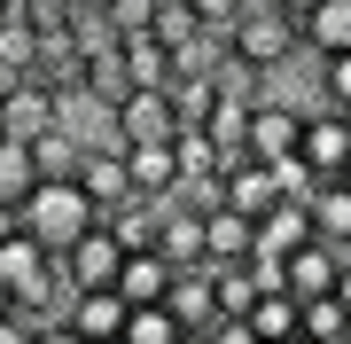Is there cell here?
<instances>
[{
	"instance_id": "cell-26",
	"label": "cell",
	"mask_w": 351,
	"mask_h": 344,
	"mask_svg": "<svg viewBox=\"0 0 351 344\" xmlns=\"http://www.w3.org/2000/svg\"><path fill=\"white\" fill-rule=\"evenodd\" d=\"M172 336H180L172 306H125V344H172Z\"/></svg>"
},
{
	"instance_id": "cell-40",
	"label": "cell",
	"mask_w": 351,
	"mask_h": 344,
	"mask_svg": "<svg viewBox=\"0 0 351 344\" xmlns=\"http://www.w3.org/2000/svg\"><path fill=\"white\" fill-rule=\"evenodd\" d=\"M101 344H125V336H101Z\"/></svg>"
},
{
	"instance_id": "cell-20",
	"label": "cell",
	"mask_w": 351,
	"mask_h": 344,
	"mask_svg": "<svg viewBox=\"0 0 351 344\" xmlns=\"http://www.w3.org/2000/svg\"><path fill=\"white\" fill-rule=\"evenodd\" d=\"M125 47V78L133 87H172V47H164L156 32H133V39H117Z\"/></svg>"
},
{
	"instance_id": "cell-12",
	"label": "cell",
	"mask_w": 351,
	"mask_h": 344,
	"mask_svg": "<svg viewBox=\"0 0 351 344\" xmlns=\"http://www.w3.org/2000/svg\"><path fill=\"white\" fill-rule=\"evenodd\" d=\"M172 258L164 251H125V266H117V297L125 306H164V290H172Z\"/></svg>"
},
{
	"instance_id": "cell-6",
	"label": "cell",
	"mask_w": 351,
	"mask_h": 344,
	"mask_svg": "<svg viewBox=\"0 0 351 344\" xmlns=\"http://www.w3.org/2000/svg\"><path fill=\"white\" fill-rule=\"evenodd\" d=\"M297 165L313 172V180H336L351 165V117L343 110H304V141H297Z\"/></svg>"
},
{
	"instance_id": "cell-21",
	"label": "cell",
	"mask_w": 351,
	"mask_h": 344,
	"mask_svg": "<svg viewBox=\"0 0 351 344\" xmlns=\"http://www.w3.org/2000/svg\"><path fill=\"white\" fill-rule=\"evenodd\" d=\"M78 87H94L101 102L117 110V102L133 94V78H125V47H117V39H110V47H94V55H86V78H78Z\"/></svg>"
},
{
	"instance_id": "cell-42",
	"label": "cell",
	"mask_w": 351,
	"mask_h": 344,
	"mask_svg": "<svg viewBox=\"0 0 351 344\" xmlns=\"http://www.w3.org/2000/svg\"><path fill=\"white\" fill-rule=\"evenodd\" d=\"M343 251H351V242H343Z\"/></svg>"
},
{
	"instance_id": "cell-37",
	"label": "cell",
	"mask_w": 351,
	"mask_h": 344,
	"mask_svg": "<svg viewBox=\"0 0 351 344\" xmlns=\"http://www.w3.org/2000/svg\"><path fill=\"white\" fill-rule=\"evenodd\" d=\"M281 8H289V16H304V8H313V0H281Z\"/></svg>"
},
{
	"instance_id": "cell-10",
	"label": "cell",
	"mask_w": 351,
	"mask_h": 344,
	"mask_svg": "<svg viewBox=\"0 0 351 344\" xmlns=\"http://www.w3.org/2000/svg\"><path fill=\"white\" fill-rule=\"evenodd\" d=\"M78 188H86L94 211L110 219V211L133 196V180H125V149H86V157H78Z\"/></svg>"
},
{
	"instance_id": "cell-14",
	"label": "cell",
	"mask_w": 351,
	"mask_h": 344,
	"mask_svg": "<svg viewBox=\"0 0 351 344\" xmlns=\"http://www.w3.org/2000/svg\"><path fill=\"white\" fill-rule=\"evenodd\" d=\"M71 329L86 336V344H101V336H125V297L117 290H71Z\"/></svg>"
},
{
	"instance_id": "cell-19",
	"label": "cell",
	"mask_w": 351,
	"mask_h": 344,
	"mask_svg": "<svg viewBox=\"0 0 351 344\" xmlns=\"http://www.w3.org/2000/svg\"><path fill=\"white\" fill-rule=\"evenodd\" d=\"M297 242H313V211H304V204H274L258 219V251L265 258H289Z\"/></svg>"
},
{
	"instance_id": "cell-34",
	"label": "cell",
	"mask_w": 351,
	"mask_h": 344,
	"mask_svg": "<svg viewBox=\"0 0 351 344\" xmlns=\"http://www.w3.org/2000/svg\"><path fill=\"white\" fill-rule=\"evenodd\" d=\"M172 344H211V329H180V336H172Z\"/></svg>"
},
{
	"instance_id": "cell-3",
	"label": "cell",
	"mask_w": 351,
	"mask_h": 344,
	"mask_svg": "<svg viewBox=\"0 0 351 344\" xmlns=\"http://www.w3.org/2000/svg\"><path fill=\"white\" fill-rule=\"evenodd\" d=\"M117 266H125V242H117L110 219H101V227H86L71 251H55V274H63L71 290H117Z\"/></svg>"
},
{
	"instance_id": "cell-17",
	"label": "cell",
	"mask_w": 351,
	"mask_h": 344,
	"mask_svg": "<svg viewBox=\"0 0 351 344\" xmlns=\"http://www.w3.org/2000/svg\"><path fill=\"white\" fill-rule=\"evenodd\" d=\"M242 321L258 329V344H289V336H304V306H297L289 290H265V297H258V306L242 313Z\"/></svg>"
},
{
	"instance_id": "cell-33",
	"label": "cell",
	"mask_w": 351,
	"mask_h": 344,
	"mask_svg": "<svg viewBox=\"0 0 351 344\" xmlns=\"http://www.w3.org/2000/svg\"><path fill=\"white\" fill-rule=\"evenodd\" d=\"M16 227H24V211H16V204H0V242H8Z\"/></svg>"
},
{
	"instance_id": "cell-9",
	"label": "cell",
	"mask_w": 351,
	"mask_h": 344,
	"mask_svg": "<svg viewBox=\"0 0 351 344\" xmlns=\"http://www.w3.org/2000/svg\"><path fill=\"white\" fill-rule=\"evenodd\" d=\"M125 180H133V196H156L164 204V196L180 188V149L172 141H133L125 149Z\"/></svg>"
},
{
	"instance_id": "cell-24",
	"label": "cell",
	"mask_w": 351,
	"mask_h": 344,
	"mask_svg": "<svg viewBox=\"0 0 351 344\" xmlns=\"http://www.w3.org/2000/svg\"><path fill=\"white\" fill-rule=\"evenodd\" d=\"M343 336H351L343 297H304V344H343Z\"/></svg>"
},
{
	"instance_id": "cell-28",
	"label": "cell",
	"mask_w": 351,
	"mask_h": 344,
	"mask_svg": "<svg viewBox=\"0 0 351 344\" xmlns=\"http://www.w3.org/2000/svg\"><path fill=\"white\" fill-rule=\"evenodd\" d=\"M101 16H110V32H117V39H133V32H149V24H156V0H110Z\"/></svg>"
},
{
	"instance_id": "cell-39",
	"label": "cell",
	"mask_w": 351,
	"mask_h": 344,
	"mask_svg": "<svg viewBox=\"0 0 351 344\" xmlns=\"http://www.w3.org/2000/svg\"><path fill=\"white\" fill-rule=\"evenodd\" d=\"M0 16H16V8H8V0H0Z\"/></svg>"
},
{
	"instance_id": "cell-30",
	"label": "cell",
	"mask_w": 351,
	"mask_h": 344,
	"mask_svg": "<svg viewBox=\"0 0 351 344\" xmlns=\"http://www.w3.org/2000/svg\"><path fill=\"white\" fill-rule=\"evenodd\" d=\"M0 344H39V321L32 313H0Z\"/></svg>"
},
{
	"instance_id": "cell-7",
	"label": "cell",
	"mask_w": 351,
	"mask_h": 344,
	"mask_svg": "<svg viewBox=\"0 0 351 344\" xmlns=\"http://www.w3.org/2000/svg\"><path fill=\"white\" fill-rule=\"evenodd\" d=\"M55 126V94L39 87L32 71H16L8 87H0V141H39Z\"/></svg>"
},
{
	"instance_id": "cell-38",
	"label": "cell",
	"mask_w": 351,
	"mask_h": 344,
	"mask_svg": "<svg viewBox=\"0 0 351 344\" xmlns=\"http://www.w3.org/2000/svg\"><path fill=\"white\" fill-rule=\"evenodd\" d=\"M336 180H343V188H351V165H343V172H336Z\"/></svg>"
},
{
	"instance_id": "cell-18",
	"label": "cell",
	"mask_w": 351,
	"mask_h": 344,
	"mask_svg": "<svg viewBox=\"0 0 351 344\" xmlns=\"http://www.w3.org/2000/svg\"><path fill=\"white\" fill-rule=\"evenodd\" d=\"M304 211H313V235L320 242H351V188H343V180H313Z\"/></svg>"
},
{
	"instance_id": "cell-35",
	"label": "cell",
	"mask_w": 351,
	"mask_h": 344,
	"mask_svg": "<svg viewBox=\"0 0 351 344\" xmlns=\"http://www.w3.org/2000/svg\"><path fill=\"white\" fill-rule=\"evenodd\" d=\"M0 313H16V290H8V282H0Z\"/></svg>"
},
{
	"instance_id": "cell-23",
	"label": "cell",
	"mask_w": 351,
	"mask_h": 344,
	"mask_svg": "<svg viewBox=\"0 0 351 344\" xmlns=\"http://www.w3.org/2000/svg\"><path fill=\"white\" fill-rule=\"evenodd\" d=\"M39 188V165H32V149L24 141H0V204H16L24 211V196Z\"/></svg>"
},
{
	"instance_id": "cell-31",
	"label": "cell",
	"mask_w": 351,
	"mask_h": 344,
	"mask_svg": "<svg viewBox=\"0 0 351 344\" xmlns=\"http://www.w3.org/2000/svg\"><path fill=\"white\" fill-rule=\"evenodd\" d=\"M211 344H258L250 321H211Z\"/></svg>"
},
{
	"instance_id": "cell-32",
	"label": "cell",
	"mask_w": 351,
	"mask_h": 344,
	"mask_svg": "<svg viewBox=\"0 0 351 344\" xmlns=\"http://www.w3.org/2000/svg\"><path fill=\"white\" fill-rule=\"evenodd\" d=\"M39 344H86V336H78L71 321H55V329H39Z\"/></svg>"
},
{
	"instance_id": "cell-1",
	"label": "cell",
	"mask_w": 351,
	"mask_h": 344,
	"mask_svg": "<svg viewBox=\"0 0 351 344\" xmlns=\"http://www.w3.org/2000/svg\"><path fill=\"white\" fill-rule=\"evenodd\" d=\"M86 227H101V211H94V196L78 188V180H39L24 196V235L47 242V251H71Z\"/></svg>"
},
{
	"instance_id": "cell-5",
	"label": "cell",
	"mask_w": 351,
	"mask_h": 344,
	"mask_svg": "<svg viewBox=\"0 0 351 344\" xmlns=\"http://www.w3.org/2000/svg\"><path fill=\"white\" fill-rule=\"evenodd\" d=\"M343 266H351V251H343V242H320V235H313V242H297V251L281 258V282H289V297L304 306V297H336Z\"/></svg>"
},
{
	"instance_id": "cell-13",
	"label": "cell",
	"mask_w": 351,
	"mask_h": 344,
	"mask_svg": "<svg viewBox=\"0 0 351 344\" xmlns=\"http://www.w3.org/2000/svg\"><path fill=\"white\" fill-rule=\"evenodd\" d=\"M164 306H172V321H180V329H211V321H219V290H211V266H188V274H172Z\"/></svg>"
},
{
	"instance_id": "cell-15",
	"label": "cell",
	"mask_w": 351,
	"mask_h": 344,
	"mask_svg": "<svg viewBox=\"0 0 351 344\" xmlns=\"http://www.w3.org/2000/svg\"><path fill=\"white\" fill-rule=\"evenodd\" d=\"M297 39H304V55H343L351 47V0H313L297 16Z\"/></svg>"
},
{
	"instance_id": "cell-41",
	"label": "cell",
	"mask_w": 351,
	"mask_h": 344,
	"mask_svg": "<svg viewBox=\"0 0 351 344\" xmlns=\"http://www.w3.org/2000/svg\"><path fill=\"white\" fill-rule=\"evenodd\" d=\"M289 344H304V336H289Z\"/></svg>"
},
{
	"instance_id": "cell-11",
	"label": "cell",
	"mask_w": 351,
	"mask_h": 344,
	"mask_svg": "<svg viewBox=\"0 0 351 344\" xmlns=\"http://www.w3.org/2000/svg\"><path fill=\"white\" fill-rule=\"evenodd\" d=\"M258 251V219H242L234 204H211L203 211V258L226 266V258H250Z\"/></svg>"
},
{
	"instance_id": "cell-25",
	"label": "cell",
	"mask_w": 351,
	"mask_h": 344,
	"mask_svg": "<svg viewBox=\"0 0 351 344\" xmlns=\"http://www.w3.org/2000/svg\"><path fill=\"white\" fill-rule=\"evenodd\" d=\"M39 55V24L32 16H0V71H32Z\"/></svg>"
},
{
	"instance_id": "cell-36",
	"label": "cell",
	"mask_w": 351,
	"mask_h": 344,
	"mask_svg": "<svg viewBox=\"0 0 351 344\" xmlns=\"http://www.w3.org/2000/svg\"><path fill=\"white\" fill-rule=\"evenodd\" d=\"M336 297H343V306H351V266H343V282H336Z\"/></svg>"
},
{
	"instance_id": "cell-22",
	"label": "cell",
	"mask_w": 351,
	"mask_h": 344,
	"mask_svg": "<svg viewBox=\"0 0 351 344\" xmlns=\"http://www.w3.org/2000/svg\"><path fill=\"white\" fill-rule=\"evenodd\" d=\"M24 149H32V165H39V180H78V157H86V149H78V141H71L63 126H47L39 141H24Z\"/></svg>"
},
{
	"instance_id": "cell-16",
	"label": "cell",
	"mask_w": 351,
	"mask_h": 344,
	"mask_svg": "<svg viewBox=\"0 0 351 344\" xmlns=\"http://www.w3.org/2000/svg\"><path fill=\"white\" fill-rule=\"evenodd\" d=\"M156 251L172 258L180 274H188V266H211V258H203V211H188V204H164V235H156Z\"/></svg>"
},
{
	"instance_id": "cell-29",
	"label": "cell",
	"mask_w": 351,
	"mask_h": 344,
	"mask_svg": "<svg viewBox=\"0 0 351 344\" xmlns=\"http://www.w3.org/2000/svg\"><path fill=\"white\" fill-rule=\"evenodd\" d=\"M188 8H195V24H203V32H226V24L242 16V0H188Z\"/></svg>"
},
{
	"instance_id": "cell-4",
	"label": "cell",
	"mask_w": 351,
	"mask_h": 344,
	"mask_svg": "<svg viewBox=\"0 0 351 344\" xmlns=\"http://www.w3.org/2000/svg\"><path fill=\"white\" fill-rule=\"evenodd\" d=\"M304 141V110L281 102V94H258L250 102V133H242V157H258V165H289Z\"/></svg>"
},
{
	"instance_id": "cell-8",
	"label": "cell",
	"mask_w": 351,
	"mask_h": 344,
	"mask_svg": "<svg viewBox=\"0 0 351 344\" xmlns=\"http://www.w3.org/2000/svg\"><path fill=\"white\" fill-rule=\"evenodd\" d=\"M180 133V110H172V94L164 87H133L125 102H117V141H172Z\"/></svg>"
},
{
	"instance_id": "cell-27",
	"label": "cell",
	"mask_w": 351,
	"mask_h": 344,
	"mask_svg": "<svg viewBox=\"0 0 351 344\" xmlns=\"http://www.w3.org/2000/svg\"><path fill=\"white\" fill-rule=\"evenodd\" d=\"M320 102L328 110H351V47L343 55H320Z\"/></svg>"
},
{
	"instance_id": "cell-2",
	"label": "cell",
	"mask_w": 351,
	"mask_h": 344,
	"mask_svg": "<svg viewBox=\"0 0 351 344\" xmlns=\"http://www.w3.org/2000/svg\"><path fill=\"white\" fill-rule=\"evenodd\" d=\"M226 47L250 55L258 71H281V63L304 55V39H297V16H289L281 0H242V16L226 24Z\"/></svg>"
},
{
	"instance_id": "cell-43",
	"label": "cell",
	"mask_w": 351,
	"mask_h": 344,
	"mask_svg": "<svg viewBox=\"0 0 351 344\" xmlns=\"http://www.w3.org/2000/svg\"><path fill=\"white\" fill-rule=\"evenodd\" d=\"M343 117H351V110H343Z\"/></svg>"
}]
</instances>
